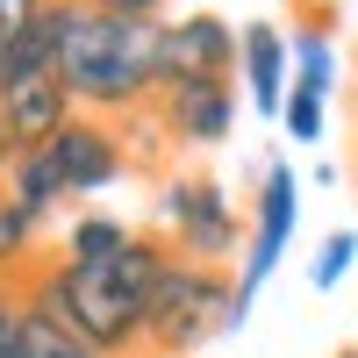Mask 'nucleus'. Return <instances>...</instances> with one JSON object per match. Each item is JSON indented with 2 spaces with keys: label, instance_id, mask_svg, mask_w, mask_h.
<instances>
[{
  "label": "nucleus",
  "instance_id": "nucleus-1",
  "mask_svg": "<svg viewBox=\"0 0 358 358\" xmlns=\"http://www.w3.org/2000/svg\"><path fill=\"white\" fill-rule=\"evenodd\" d=\"M165 265H172V244L136 229L129 251H115L108 265L57 258L50 273L22 280V287H29V301H36L57 330H72L94 358H136L143 351V308H151Z\"/></svg>",
  "mask_w": 358,
  "mask_h": 358
},
{
  "label": "nucleus",
  "instance_id": "nucleus-2",
  "mask_svg": "<svg viewBox=\"0 0 358 358\" xmlns=\"http://www.w3.org/2000/svg\"><path fill=\"white\" fill-rule=\"evenodd\" d=\"M158 29L165 22H108V15H86L72 22L65 57H57V79L79 115H136L143 101L158 94Z\"/></svg>",
  "mask_w": 358,
  "mask_h": 358
},
{
  "label": "nucleus",
  "instance_id": "nucleus-3",
  "mask_svg": "<svg viewBox=\"0 0 358 358\" xmlns=\"http://www.w3.org/2000/svg\"><path fill=\"white\" fill-rule=\"evenodd\" d=\"M215 337H236V273L172 258L158 273L151 308H143V351L151 358H194Z\"/></svg>",
  "mask_w": 358,
  "mask_h": 358
},
{
  "label": "nucleus",
  "instance_id": "nucleus-4",
  "mask_svg": "<svg viewBox=\"0 0 358 358\" xmlns=\"http://www.w3.org/2000/svg\"><path fill=\"white\" fill-rule=\"evenodd\" d=\"M158 215H165V244H172V258L222 265L236 244H244V215L229 208L222 179H208V172L165 179V194H158Z\"/></svg>",
  "mask_w": 358,
  "mask_h": 358
},
{
  "label": "nucleus",
  "instance_id": "nucleus-5",
  "mask_svg": "<svg viewBox=\"0 0 358 358\" xmlns=\"http://www.w3.org/2000/svg\"><path fill=\"white\" fill-rule=\"evenodd\" d=\"M294 222H301V179H294V165H265L258 208H251V251H244V265H236V330H244L251 301L265 294V280L280 273V258L294 244Z\"/></svg>",
  "mask_w": 358,
  "mask_h": 358
},
{
  "label": "nucleus",
  "instance_id": "nucleus-6",
  "mask_svg": "<svg viewBox=\"0 0 358 358\" xmlns=\"http://www.w3.org/2000/svg\"><path fill=\"white\" fill-rule=\"evenodd\" d=\"M43 151H50L57 179H65V201L108 194L115 179L129 172V136L115 129V122H101V115H72V122L43 143Z\"/></svg>",
  "mask_w": 358,
  "mask_h": 358
},
{
  "label": "nucleus",
  "instance_id": "nucleus-7",
  "mask_svg": "<svg viewBox=\"0 0 358 358\" xmlns=\"http://www.w3.org/2000/svg\"><path fill=\"white\" fill-rule=\"evenodd\" d=\"M236 72V29L222 15H179L158 29V94L194 79H229Z\"/></svg>",
  "mask_w": 358,
  "mask_h": 358
},
{
  "label": "nucleus",
  "instance_id": "nucleus-8",
  "mask_svg": "<svg viewBox=\"0 0 358 358\" xmlns=\"http://www.w3.org/2000/svg\"><path fill=\"white\" fill-rule=\"evenodd\" d=\"M158 122L172 143L187 151H215L236 129V86L229 79H194V86H165L158 94Z\"/></svg>",
  "mask_w": 358,
  "mask_h": 358
},
{
  "label": "nucleus",
  "instance_id": "nucleus-9",
  "mask_svg": "<svg viewBox=\"0 0 358 358\" xmlns=\"http://www.w3.org/2000/svg\"><path fill=\"white\" fill-rule=\"evenodd\" d=\"M72 115L79 108H72V94H65L57 72H8V79H0V122H8V136L22 143V151L50 143Z\"/></svg>",
  "mask_w": 358,
  "mask_h": 358
},
{
  "label": "nucleus",
  "instance_id": "nucleus-10",
  "mask_svg": "<svg viewBox=\"0 0 358 358\" xmlns=\"http://www.w3.org/2000/svg\"><path fill=\"white\" fill-rule=\"evenodd\" d=\"M287 36L273 22H251V29H236V65H244V86H251V108L265 115V122H280V108H287Z\"/></svg>",
  "mask_w": 358,
  "mask_h": 358
},
{
  "label": "nucleus",
  "instance_id": "nucleus-11",
  "mask_svg": "<svg viewBox=\"0 0 358 358\" xmlns=\"http://www.w3.org/2000/svg\"><path fill=\"white\" fill-rule=\"evenodd\" d=\"M129 236H136V229H129L122 215H79V222L65 229V258H72V265H108L115 251H129Z\"/></svg>",
  "mask_w": 358,
  "mask_h": 358
},
{
  "label": "nucleus",
  "instance_id": "nucleus-12",
  "mask_svg": "<svg viewBox=\"0 0 358 358\" xmlns=\"http://www.w3.org/2000/svg\"><path fill=\"white\" fill-rule=\"evenodd\" d=\"M50 215H36V208H22L15 194H0V280L15 273V265L36 258V236H43Z\"/></svg>",
  "mask_w": 358,
  "mask_h": 358
},
{
  "label": "nucleus",
  "instance_id": "nucleus-13",
  "mask_svg": "<svg viewBox=\"0 0 358 358\" xmlns=\"http://www.w3.org/2000/svg\"><path fill=\"white\" fill-rule=\"evenodd\" d=\"M22 358H94L72 330H57V322L29 301V287H22Z\"/></svg>",
  "mask_w": 358,
  "mask_h": 358
},
{
  "label": "nucleus",
  "instance_id": "nucleus-14",
  "mask_svg": "<svg viewBox=\"0 0 358 358\" xmlns=\"http://www.w3.org/2000/svg\"><path fill=\"white\" fill-rule=\"evenodd\" d=\"M280 129L294 143H322V129H330V94H315V86L287 79V108H280Z\"/></svg>",
  "mask_w": 358,
  "mask_h": 358
},
{
  "label": "nucleus",
  "instance_id": "nucleus-15",
  "mask_svg": "<svg viewBox=\"0 0 358 358\" xmlns=\"http://www.w3.org/2000/svg\"><path fill=\"white\" fill-rule=\"evenodd\" d=\"M287 50H294V79H301V86H315V94H330V86H337V50H330V36H315V29H308V36H294Z\"/></svg>",
  "mask_w": 358,
  "mask_h": 358
},
{
  "label": "nucleus",
  "instance_id": "nucleus-16",
  "mask_svg": "<svg viewBox=\"0 0 358 358\" xmlns=\"http://www.w3.org/2000/svg\"><path fill=\"white\" fill-rule=\"evenodd\" d=\"M351 258H358V236H351V229H330V236H322V251H315L308 287H315V294H337L344 273H351Z\"/></svg>",
  "mask_w": 358,
  "mask_h": 358
},
{
  "label": "nucleus",
  "instance_id": "nucleus-17",
  "mask_svg": "<svg viewBox=\"0 0 358 358\" xmlns=\"http://www.w3.org/2000/svg\"><path fill=\"white\" fill-rule=\"evenodd\" d=\"M0 358H22V287L0 280Z\"/></svg>",
  "mask_w": 358,
  "mask_h": 358
},
{
  "label": "nucleus",
  "instance_id": "nucleus-18",
  "mask_svg": "<svg viewBox=\"0 0 358 358\" xmlns=\"http://www.w3.org/2000/svg\"><path fill=\"white\" fill-rule=\"evenodd\" d=\"M79 8L108 22H165V0H79Z\"/></svg>",
  "mask_w": 358,
  "mask_h": 358
},
{
  "label": "nucleus",
  "instance_id": "nucleus-19",
  "mask_svg": "<svg viewBox=\"0 0 358 358\" xmlns=\"http://www.w3.org/2000/svg\"><path fill=\"white\" fill-rule=\"evenodd\" d=\"M15 151H22V143L8 136V122H0V179H8V165H15Z\"/></svg>",
  "mask_w": 358,
  "mask_h": 358
},
{
  "label": "nucleus",
  "instance_id": "nucleus-20",
  "mask_svg": "<svg viewBox=\"0 0 358 358\" xmlns=\"http://www.w3.org/2000/svg\"><path fill=\"white\" fill-rule=\"evenodd\" d=\"M337 358H358V344H344V351H337Z\"/></svg>",
  "mask_w": 358,
  "mask_h": 358
}]
</instances>
